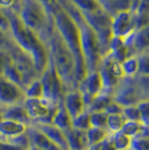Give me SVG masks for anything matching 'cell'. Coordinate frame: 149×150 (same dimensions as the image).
I'll return each mask as SVG.
<instances>
[{
	"mask_svg": "<svg viewBox=\"0 0 149 150\" xmlns=\"http://www.w3.org/2000/svg\"><path fill=\"white\" fill-rule=\"evenodd\" d=\"M6 13L9 19V35L11 40L19 50L31 58L37 74L40 76L50 62L47 45L21 23L15 10H6Z\"/></svg>",
	"mask_w": 149,
	"mask_h": 150,
	"instance_id": "obj_1",
	"label": "cell"
},
{
	"mask_svg": "<svg viewBox=\"0 0 149 150\" xmlns=\"http://www.w3.org/2000/svg\"><path fill=\"white\" fill-rule=\"evenodd\" d=\"M60 4L63 10L66 11V13L74 20L75 24L79 27L80 36H81L82 52H83L87 72L98 71L100 64L102 62L103 55H102L101 45H100V42L95 33L89 26L83 13L76 7L70 4L67 0H60Z\"/></svg>",
	"mask_w": 149,
	"mask_h": 150,
	"instance_id": "obj_2",
	"label": "cell"
},
{
	"mask_svg": "<svg viewBox=\"0 0 149 150\" xmlns=\"http://www.w3.org/2000/svg\"><path fill=\"white\" fill-rule=\"evenodd\" d=\"M21 23L33 30L45 44L55 31L53 16L39 0H19L17 7L13 9Z\"/></svg>",
	"mask_w": 149,
	"mask_h": 150,
	"instance_id": "obj_3",
	"label": "cell"
},
{
	"mask_svg": "<svg viewBox=\"0 0 149 150\" xmlns=\"http://www.w3.org/2000/svg\"><path fill=\"white\" fill-rule=\"evenodd\" d=\"M46 45L50 52V63L54 65L56 72L62 79L66 92L77 88L79 84L76 81V65L74 56L60 36L56 28Z\"/></svg>",
	"mask_w": 149,
	"mask_h": 150,
	"instance_id": "obj_4",
	"label": "cell"
},
{
	"mask_svg": "<svg viewBox=\"0 0 149 150\" xmlns=\"http://www.w3.org/2000/svg\"><path fill=\"white\" fill-rule=\"evenodd\" d=\"M54 25L56 30L58 31L60 36L62 37L64 43L66 44L71 53L73 54L76 65V81L80 84L87 74V69L84 62V56L82 52L81 36L79 27L75 21L68 16L65 10L61 9L60 11L53 16Z\"/></svg>",
	"mask_w": 149,
	"mask_h": 150,
	"instance_id": "obj_5",
	"label": "cell"
},
{
	"mask_svg": "<svg viewBox=\"0 0 149 150\" xmlns=\"http://www.w3.org/2000/svg\"><path fill=\"white\" fill-rule=\"evenodd\" d=\"M83 16L99 39L103 57L106 56L109 54V44L113 36L111 30L112 17L101 7L94 11L83 13Z\"/></svg>",
	"mask_w": 149,
	"mask_h": 150,
	"instance_id": "obj_6",
	"label": "cell"
},
{
	"mask_svg": "<svg viewBox=\"0 0 149 150\" xmlns=\"http://www.w3.org/2000/svg\"><path fill=\"white\" fill-rule=\"evenodd\" d=\"M39 80L43 85L44 100L55 105H60L61 103H63V99L66 93V88L64 86L62 79L56 72L54 65L50 62L47 69L39 76Z\"/></svg>",
	"mask_w": 149,
	"mask_h": 150,
	"instance_id": "obj_7",
	"label": "cell"
},
{
	"mask_svg": "<svg viewBox=\"0 0 149 150\" xmlns=\"http://www.w3.org/2000/svg\"><path fill=\"white\" fill-rule=\"evenodd\" d=\"M98 71L103 82V92L112 95L114 90L124 79L121 63L114 61L110 55H106L102 58Z\"/></svg>",
	"mask_w": 149,
	"mask_h": 150,
	"instance_id": "obj_8",
	"label": "cell"
},
{
	"mask_svg": "<svg viewBox=\"0 0 149 150\" xmlns=\"http://www.w3.org/2000/svg\"><path fill=\"white\" fill-rule=\"evenodd\" d=\"M27 114L31 125L38 123H52L58 105L52 104L44 99H26L24 101Z\"/></svg>",
	"mask_w": 149,
	"mask_h": 150,
	"instance_id": "obj_9",
	"label": "cell"
},
{
	"mask_svg": "<svg viewBox=\"0 0 149 150\" xmlns=\"http://www.w3.org/2000/svg\"><path fill=\"white\" fill-rule=\"evenodd\" d=\"M112 98L122 108L137 105L140 101L145 100L136 79L127 77H124L118 88L114 90V92L112 93Z\"/></svg>",
	"mask_w": 149,
	"mask_h": 150,
	"instance_id": "obj_10",
	"label": "cell"
},
{
	"mask_svg": "<svg viewBox=\"0 0 149 150\" xmlns=\"http://www.w3.org/2000/svg\"><path fill=\"white\" fill-rule=\"evenodd\" d=\"M26 100L25 90L5 77L0 76V108L21 104Z\"/></svg>",
	"mask_w": 149,
	"mask_h": 150,
	"instance_id": "obj_11",
	"label": "cell"
},
{
	"mask_svg": "<svg viewBox=\"0 0 149 150\" xmlns=\"http://www.w3.org/2000/svg\"><path fill=\"white\" fill-rule=\"evenodd\" d=\"M112 35L119 38H124L136 31L133 13L129 11H121L112 16L111 21Z\"/></svg>",
	"mask_w": 149,
	"mask_h": 150,
	"instance_id": "obj_12",
	"label": "cell"
},
{
	"mask_svg": "<svg viewBox=\"0 0 149 150\" xmlns=\"http://www.w3.org/2000/svg\"><path fill=\"white\" fill-rule=\"evenodd\" d=\"M63 105L65 106V109L67 110V112L71 114L73 119L87 111L83 94L79 90V88L67 91L65 93V96L63 99Z\"/></svg>",
	"mask_w": 149,
	"mask_h": 150,
	"instance_id": "obj_13",
	"label": "cell"
},
{
	"mask_svg": "<svg viewBox=\"0 0 149 150\" xmlns=\"http://www.w3.org/2000/svg\"><path fill=\"white\" fill-rule=\"evenodd\" d=\"M35 125L37 129H39L45 136H47L62 150H68L67 139H66V132L65 131L61 130L60 128H57L56 125H52V123H38V125Z\"/></svg>",
	"mask_w": 149,
	"mask_h": 150,
	"instance_id": "obj_14",
	"label": "cell"
},
{
	"mask_svg": "<svg viewBox=\"0 0 149 150\" xmlns=\"http://www.w3.org/2000/svg\"><path fill=\"white\" fill-rule=\"evenodd\" d=\"M149 53V25L135 31L130 48V56Z\"/></svg>",
	"mask_w": 149,
	"mask_h": 150,
	"instance_id": "obj_15",
	"label": "cell"
},
{
	"mask_svg": "<svg viewBox=\"0 0 149 150\" xmlns=\"http://www.w3.org/2000/svg\"><path fill=\"white\" fill-rule=\"evenodd\" d=\"M27 136L29 138L31 144H34L42 150H62L58 146H56L50 138L45 136L35 125H29L27 130Z\"/></svg>",
	"mask_w": 149,
	"mask_h": 150,
	"instance_id": "obj_16",
	"label": "cell"
},
{
	"mask_svg": "<svg viewBox=\"0 0 149 150\" xmlns=\"http://www.w3.org/2000/svg\"><path fill=\"white\" fill-rule=\"evenodd\" d=\"M0 113H1L2 119L13 120V121L25 123L27 125H31V121L28 117V114H27L24 103L0 108Z\"/></svg>",
	"mask_w": 149,
	"mask_h": 150,
	"instance_id": "obj_17",
	"label": "cell"
},
{
	"mask_svg": "<svg viewBox=\"0 0 149 150\" xmlns=\"http://www.w3.org/2000/svg\"><path fill=\"white\" fill-rule=\"evenodd\" d=\"M28 127L29 125L21 123V122L2 119L0 121V136L5 138H9V139L18 138L27 133Z\"/></svg>",
	"mask_w": 149,
	"mask_h": 150,
	"instance_id": "obj_18",
	"label": "cell"
},
{
	"mask_svg": "<svg viewBox=\"0 0 149 150\" xmlns=\"http://www.w3.org/2000/svg\"><path fill=\"white\" fill-rule=\"evenodd\" d=\"M66 139L68 150H87L89 148L87 131H82L73 128L66 132Z\"/></svg>",
	"mask_w": 149,
	"mask_h": 150,
	"instance_id": "obj_19",
	"label": "cell"
},
{
	"mask_svg": "<svg viewBox=\"0 0 149 150\" xmlns=\"http://www.w3.org/2000/svg\"><path fill=\"white\" fill-rule=\"evenodd\" d=\"M110 56L119 63H122L127 58L130 56V50L126 46L122 38L112 36L110 44H109V54Z\"/></svg>",
	"mask_w": 149,
	"mask_h": 150,
	"instance_id": "obj_20",
	"label": "cell"
},
{
	"mask_svg": "<svg viewBox=\"0 0 149 150\" xmlns=\"http://www.w3.org/2000/svg\"><path fill=\"white\" fill-rule=\"evenodd\" d=\"M133 0H101L100 6L110 16H114L121 11H129Z\"/></svg>",
	"mask_w": 149,
	"mask_h": 150,
	"instance_id": "obj_21",
	"label": "cell"
},
{
	"mask_svg": "<svg viewBox=\"0 0 149 150\" xmlns=\"http://www.w3.org/2000/svg\"><path fill=\"white\" fill-rule=\"evenodd\" d=\"M52 125H56L57 128H60L61 130L65 132L73 129V118L67 112V110L63 105V103H61L57 108L54 118L52 120Z\"/></svg>",
	"mask_w": 149,
	"mask_h": 150,
	"instance_id": "obj_22",
	"label": "cell"
},
{
	"mask_svg": "<svg viewBox=\"0 0 149 150\" xmlns=\"http://www.w3.org/2000/svg\"><path fill=\"white\" fill-rule=\"evenodd\" d=\"M29 146L31 141L27 133L13 139L0 136V150H26Z\"/></svg>",
	"mask_w": 149,
	"mask_h": 150,
	"instance_id": "obj_23",
	"label": "cell"
},
{
	"mask_svg": "<svg viewBox=\"0 0 149 150\" xmlns=\"http://www.w3.org/2000/svg\"><path fill=\"white\" fill-rule=\"evenodd\" d=\"M124 77L127 79H136L139 75V58L137 55L127 57L121 63Z\"/></svg>",
	"mask_w": 149,
	"mask_h": 150,
	"instance_id": "obj_24",
	"label": "cell"
},
{
	"mask_svg": "<svg viewBox=\"0 0 149 150\" xmlns=\"http://www.w3.org/2000/svg\"><path fill=\"white\" fill-rule=\"evenodd\" d=\"M110 136V132L106 129H101V128H90L87 131V138L89 147L93 146H99L101 144L106 138Z\"/></svg>",
	"mask_w": 149,
	"mask_h": 150,
	"instance_id": "obj_25",
	"label": "cell"
},
{
	"mask_svg": "<svg viewBox=\"0 0 149 150\" xmlns=\"http://www.w3.org/2000/svg\"><path fill=\"white\" fill-rule=\"evenodd\" d=\"M113 100L111 94L102 92L98 96H95L91 103V105L89 108V112H96V111H104L108 104Z\"/></svg>",
	"mask_w": 149,
	"mask_h": 150,
	"instance_id": "obj_26",
	"label": "cell"
},
{
	"mask_svg": "<svg viewBox=\"0 0 149 150\" xmlns=\"http://www.w3.org/2000/svg\"><path fill=\"white\" fill-rule=\"evenodd\" d=\"M143 127L145 125L141 121H126V123L121 129V132L130 137L131 139H135L141 134Z\"/></svg>",
	"mask_w": 149,
	"mask_h": 150,
	"instance_id": "obj_27",
	"label": "cell"
},
{
	"mask_svg": "<svg viewBox=\"0 0 149 150\" xmlns=\"http://www.w3.org/2000/svg\"><path fill=\"white\" fill-rule=\"evenodd\" d=\"M124 123H126V119L122 115V113H120V114H108L106 130L110 132V134L121 131Z\"/></svg>",
	"mask_w": 149,
	"mask_h": 150,
	"instance_id": "obj_28",
	"label": "cell"
},
{
	"mask_svg": "<svg viewBox=\"0 0 149 150\" xmlns=\"http://www.w3.org/2000/svg\"><path fill=\"white\" fill-rule=\"evenodd\" d=\"M25 95L26 99H43V85H42V82L39 80V77L34 80L26 86Z\"/></svg>",
	"mask_w": 149,
	"mask_h": 150,
	"instance_id": "obj_29",
	"label": "cell"
},
{
	"mask_svg": "<svg viewBox=\"0 0 149 150\" xmlns=\"http://www.w3.org/2000/svg\"><path fill=\"white\" fill-rule=\"evenodd\" d=\"M67 1L83 13L94 11L101 7L98 0H67Z\"/></svg>",
	"mask_w": 149,
	"mask_h": 150,
	"instance_id": "obj_30",
	"label": "cell"
},
{
	"mask_svg": "<svg viewBox=\"0 0 149 150\" xmlns=\"http://www.w3.org/2000/svg\"><path fill=\"white\" fill-rule=\"evenodd\" d=\"M4 76L7 77L8 80H10L11 82L16 83L17 85L21 86V88L25 90V83H24V79H23V75L20 74V72L18 71V69L16 67V65L13 64V62L11 61L10 64L7 66L6 71L4 73Z\"/></svg>",
	"mask_w": 149,
	"mask_h": 150,
	"instance_id": "obj_31",
	"label": "cell"
},
{
	"mask_svg": "<svg viewBox=\"0 0 149 150\" xmlns=\"http://www.w3.org/2000/svg\"><path fill=\"white\" fill-rule=\"evenodd\" d=\"M112 142L114 144L117 150H129L131 149V142L132 139L130 137H128L127 134L122 133L121 131L112 133Z\"/></svg>",
	"mask_w": 149,
	"mask_h": 150,
	"instance_id": "obj_32",
	"label": "cell"
},
{
	"mask_svg": "<svg viewBox=\"0 0 149 150\" xmlns=\"http://www.w3.org/2000/svg\"><path fill=\"white\" fill-rule=\"evenodd\" d=\"M73 128L77 129V130H82V131H87L90 128H92L90 112L85 111L84 113H82L81 115L73 119Z\"/></svg>",
	"mask_w": 149,
	"mask_h": 150,
	"instance_id": "obj_33",
	"label": "cell"
},
{
	"mask_svg": "<svg viewBox=\"0 0 149 150\" xmlns=\"http://www.w3.org/2000/svg\"><path fill=\"white\" fill-rule=\"evenodd\" d=\"M91 118V125L94 128H101L106 129V122H108V114L104 111H96V112H90Z\"/></svg>",
	"mask_w": 149,
	"mask_h": 150,
	"instance_id": "obj_34",
	"label": "cell"
},
{
	"mask_svg": "<svg viewBox=\"0 0 149 150\" xmlns=\"http://www.w3.org/2000/svg\"><path fill=\"white\" fill-rule=\"evenodd\" d=\"M122 115L124 117L126 121H141L138 105L124 106L122 110Z\"/></svg>",
	"mask_w": 149,
	"mask_h": 150,
	"instance_id": "obj_35",
	"label": "cell"
},
{
	"mask_svg": "<svg viewBox=\"0 0 149 150\" xmlns=\"http://www.w3.org/2000/svg\"><path fill=\"white\" fill-rule=\"evenodd\" d=\"M138 109L140 111V120L143 125H149V99L140 101L138 104Z\"/></svg>",
	"mask_w": 149,
	"mask_h": 150,
	"instance_id": "obj_36",
	"label": "cell"
},
{
	"mask_svg": "<svg viewBox=\"0 0 149 150\" xmlns=\"http://www.w3.org/2000/svg\"><path fill=\"white\" fill-rule=\"evenodd\" d=\"M139 58V75L138 76H149V53L138 55Z\"/></svg>",
	"mask_w": 149,
	"mask_h": 150,
	"instance_id": "obj_37",
	"label": "cell"
},
{
	"mask_svg": "<svg viewBox=\"0 0 149 150\" xmlns=\"http://www.w3.org/2000/svg\"><path fill=\"white\" fill-rule=\"evenodd\" d=\"M15 47V44L11 40L9 33H6L0 28V50H11Z\"/></svg>",
	"mask_w": 149,
	"mask_h": 150,
	"instance_id": "obj_38",
	"label": "cell"
},
{
	"mask_svg": "<svg viewBox=\"0 0 149 150\" xmlns=\"http://www.w3.org/2000/svg\"><path fill=\"white\" fill-rule=\"evenodd\" d=\"M11 61L13 58H11V54L9 50H0V76L4 75L7 66L10 64Z\"/></svg>",
	"mask_w": 149,
	"mask_h": 150,
	"instance_id": "obj_39",
	"label": "cell"
},
{
	"mask_svg": "<svg viewBox=\"0 0 149 150\" xmlns=\"http://www.w3.org/2000/svg\"><path fill=\"white\" fill-rule=\"evenodd\" d=\"M131 149L149 150V137H137L132 139Z\"/></svg>",
	"mask_w": 149,
	"mask_h": 150,
	"instance_id": "obj_40",
	"label": "cell"
},
{
	"mask_svg": "<svg viewBox=\"0 0 149 150\" xmlns=\"http://www.w3.org/2000/svg\"><path fill=\"white\" fill-rule=\"evenodd\" d=\"M42 4L44 5V7L47 9V11L54 16L57 11H60L62 9L61 4H60V0H39Z\"/></svg>",
	"mask_w": 149,
	"mask_h": 150,
	"instance_id": "obj_41",
	"label": "cell"
},
{
	"mask_svg": "<svg viewBox=\"0 0 149 150\" xmlns=\"http://www.w3.org/2000/svg\"><path fill=\"white\" fill-rule=\"evenodd\" d=\"M122 110H123L122 106L120 105L119 103H117L114 100H112L106 108L104 112L106 114H120V113H122Z\"/></svg>",
	"mask_w": 149,
	"mask_h": 150,
	"instance_id": "obj_42",
	"label": "cell"
},
{
	"mask_svg": "<svg viewBox=\"0 0 149 150\" xmlns=\"http://www.w3.org/2000/svg\"><path fill=\"white\" fill-rule=\"evenodd\" d=\"M0 28L6 33H9V19L6 13V10L0 9Z\"/></svg>",
	"mask_w": 149,
	"mask_h": 150,
	"instance_id": "obj_43",
	"label": "cell"
},
{
	"mask_svg": "<svg viewBox=\"0 0 149 150\" xmlns=\"http://www.w3.org/2000/svg\"><path fill=\"white\" fill-rule=\"evenodd\" d=\"M19 0H0V9L2 10H9L15 9L18 5Z\"/></svg>",
	"mask_w": 149,
	"mask_h": 150,
	"instance_id": "obj_44",
	"label": "cell"
},
{
	"mask_svg": "<svg viewBox=\"0 0 149 150\" xmlns=\"http://www.w3.org/2000/svg\"><path fill=\"white\" fill-rule=\"evenodd\" d=\"M100 150H117L116 147H114V144H113V142H112L111 134L106 138L102 144H100Z\"/></svg>",
	"mask_w": 149,
	"mask_h": 150,
	"instance_id": "obj_45",
	"label": "cell"
},
{
	"mask_svg": "<svg viewBox=\"0 0 149 150\" xmlns=\"http://www.w3.org/2000/svg\"><path fill=\"white\" fill-rule=\"evenodd\" d=\"M26 150H42V149H39L38 147H36V146H34V144H31L28 148H26Z\"/></svg>",
	"mask_w": 149,
	"mask_h": 150,
	"instance_id": "obj_46",
	"label": "cell"
},
{
	"mask_svg": "<svg viewBox=\"0 0 149 150\" xmlns=\"http://www.w3.org/2000/svg\"><path fill=\"white\" fill-rule=\"evenodd\" d=\"M87 150H100V144L99 146H93V147H89Z\"/></svg>",
	"mask_w": 149,
	"mask_h": 150,
	"instance_id": "obj_47",
	"label": "cell"
},
{
	"mask_svg": "<svg viewBox=\"0 0 149 150\" xmlns=\"http://www.w3.org/2000/svg\"><path fill=\"white\" fill-rule=\"evenodd\" d=\"M1 120H2V117H1V113H0V121H1Z\"/></svg>",
	"mask_w": 149,
	"mask_h": 150,
	"instance_id": "obj_48",
	"label": "cell"
},
{
	"mask_svg": "<svg viewBox=\"0 0 149 150\" xmlns=\"http://www.w3.org/2000/svg\"><path fill=\"white\" fill-rule=\"evenodd\" d=\"M129 150H133V149H129Z\"/></svg>",
	"mask_w": 149,
	"mask_h": 150,
	"instance_id": "obj_49",
	"label": "cell"
},
{
	"mask_svg": "<svg viewBox=\"0 0 149 150\" xmlns=\"http://www.w3.org/2000/svg\"><path fill=\"white\" fill-rule=\"evenodd\" d=\"M98 1H101V0H98Z\"/></svg>",
	"mask_w": 149,
	"mask_h": 150,
	"instance_id": "obj_50",
	"label": "cell"
}]
</instances>
